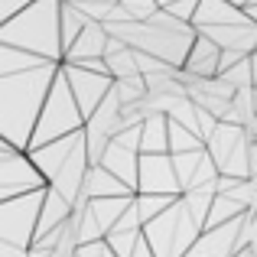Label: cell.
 Wrapping results in <instances>:
<instances>
[{"label": "cell", "instance_id": "277c9868", "mask_svg": "<svg viewBox=\"0 0 257 257\" xmlns=\"http://www.w3.org/2000/svg\"><path fill=\"white\" fill-rule=\"evenodd\" d=\"M62 72H65V78H69V88H72V94H75L78 107H82V117L88 120L94 114V107L104 101V94L111 91L114 78L104 75V72H91V69H82V65H72V62H65Z\"/></svg>", "mask_w": 257, "mask_h": 257}, {"label": "cell", "instance_id": "5bb4252c", "mask_svg": "<svg viewBox=\"0 0 257 257\" xmlns=\"http://www.w3.org/2000/svg\"><path fill=\"white\" fill-rule=\"evenodd\" d=\"M218 78H225L231 88H254V69H251V56L241 59V62L228 65V69L218 72Z\"/></svg>", "mask_w": 257, "mask_h": 257}, {"label": "cell", "instance_id": "5b68a950", "mask_svg": "<svg viewBox=\"0 0 257 257\" xmlns=\"http://www.w3.org/2000/svg\"><path fill=\"white\" fill-rule=\"evenodd\" d=\"M173 166H176V176H179L182 192H186V189L215 186V179H218V166H215L212 153H208L205 147L189 150V153H173Z\"/></svg>", "mask_w": 257, "mask_h": 257}, {"label": "cell", "instance_id": "30bf717a", "mask_svg": "<svg viewBox=\"0 0 257 257\" xmlns=\"http://www.w3.org/2000/svg\"><path fill=\"white\" fill-rule=\"evenodd\" d=\"M140 153H170V120L166 114H150L140 124Z\"/></svg>", "mask_w": 257, "mask_h": 257}, {"label": "cell", "instance_id": "d6986e66", "mask_svg": "<svg viewBox=\"0 0 257 257\" xmlns=\"http://www.w3.org/2000/svg\"><path fill=\"white\" fill-rule=\"evenodd\" d=\"M231 4H238V7H244V4H247V0H231Z\"/></svg>", "mask_w": 257, "mask_h": 257}, {"label": "cell", "instance_id": "8992f818", "mask_svg": "<svg viewBox=\"0 0 257 257\" xmlns=\"http://www.w3.org/2000/svg\"><path fill=\"white\" fill-rule=\"evenodd\" d=\"M107 39H111V33H107V26L101 23V20H88L85 30L78 33L75 39H72V46L65 49V62H82V59H98L104 56L107 49Z\"/></svg>", "mask_w": 257, "mask_h": 257}, {"label": "cell", "instance_id": "ba28073f", "mask_svg": "<svg viewBox=\"0 0 257 257\" xmlns=\"http://www.w3.org/2000/svg\"><path fill=\"white\" fill-rule=\"evenodd\" d=\"M101 166L104 170H111L117 179H124L127 186L137 192V166H140V150H134V147H124L117 144V140H111L104 150V157H101Z\"/></svg>", "mask_w": 257, "mask_h": 257}, {"label": "cell", "instance_id": "7a4b0ae2", "mask_svg": "<svg viewBox=\"0 0 257 257\" xmlns=\"http://www.w3.org/2000/svg\"><path fill=\"white\" fill-rule=\"evenodd\" d=\"M85 127V117H82V107H78L75 94H72L69 88V78H65V72L56 78V85H52V94L49 101H46V114H43V131H36V137H33V144H49V140L56 137H65V134H75Z\"/></svg>", "mask_w": 257, "mask_h": 257}, {"label": "cell", "instance_id": "e0dca14e", "mask_svg": "<svg viewBox=\"0 0 257 257\" xmlns=\"http://www.w3.org/2000/svg\"><path fill=\"white\" fill-rule=\"evenodd\" d=\"M251 69H254V82H257V49L251 52Z\"/></svg>", "mask_w": 257, "mask_h": 257}, {"label": "cell", "instance_id": "ac0fdd59", "mask_svg": "<svg viewBox=\"0 0 257 257\" xmlns=\"http://www.w3.org/2000/svg\"><path fill=\"white\" fill-rule=\"evenodd\" d=\"M157 4H160V7H166V4H173V0H157Z\"/></svg>", "mask_w": 257, "mask_h": 257}, {"label": "cell", "instance_id": "6da1fadb", "mask_svg": "<svg viewBox=\"0 0 257 257\" xmlns=\"http://www.w3.org/2000/svg\"><path fill=\"white\" fill-rule=\"evenodd\" d=\"M202 234V225L189 215V208L182 205V195L173 202L166 212H160L157 218H150L144 225V238L153 247L157 257H182L192 247V241Z\"/></svg>", "mask_w": 257, "mask_h": 257}, {"label": "cell", "instance_id": "8fae6325", "mask_svg": "<svg viewBox=\"0 0 257 257\" xmlns=\"http://www.w3.org/2000/svg\"><path fill=\"white\" fill-rule=\"evenodd\" d=\"M247 208L241 205L234 195H228V192H215V199H212V205H208V218H205V228H218V225H225V221H231V218H238V215H244ZM202 228V231H205Z\"/></svg>", "mask_w": 257, "mask_h": 257}, {"label": "cell", "instance_id": "9c48e42d", "mask_svg": "<svg viewBox=\"0 0 257 257\" xmlns=\"http://www.w3.org/2000/svg\"><path fill=\"white\" fill-rule=\"evenodd\" d=\"M82 192L88 195V199H107V195H134V189L127 186L124 179H117L111 170H104V166L98 163V166H88Z\"/></svg>", "mask_w": 257, "mask_h": 257}, {"label": "cell", "instance_id": "9a60e30c", "mask_svg": "<svg viewBox=\"0 0 257 257\" xmlns=\"http://www.w3.org/2000/svg\"><path fill=\"white\" fill-rule=\"evenodd\" d=\"M120 4H124V10L131 13L134 20H147L150 13H157V10H160L157 0H120Z\"/></svg>", "mask_w": 257, "mask_h": 257}, {"label": "cell", "instance_id": "4fadbf2b", "mask_svg": "<svg viewBox=\"0 0 257 257\" xmlns=\"http://www.w3.org/2000/svg\"><path fill=\"white\" fill-rule=\"evenodd\" d=\"M166 120H170V153H189V150L205 147V140H202L195 131L182 127L179 120H173V117H166Z\"/></svg>", "mask_w": 257, "mask_h": 257}, {"label": "cell", "instance_id": "52a82bcc", "mask_svg": "<svg viewBox=\"0 0 257 257\" xmlns=\"http://www.w3.org/2000/svg\"><path fill=\"white\" fill-rule=\"evenodd\" d=\"M218 56H221V46L212 43L205 33H195L192 46L186 52V62L179 69H186L189 75H199V78H212L218 75Z\"/></svg>", "mask_w": 257, "mask_h": 257}, {"label": "cell", "instance_id": "2e32d148", "mask_svg": "<svg viewBox=\"0 0 257 257\" xmlns=\"http://www.w3.org/2000/svg\"><path fill=\"white\" fill-rule=\"evenodd\" d=\"M195 7H199V0H173V4H166L163 10H170L173 17H179V20H189L192 23V17H195Z\"/></svg>", "mask_w": 257, "mask_h": 257}, {"label": "cell", "instance_id": "7c38bea8", "mask_svg": "<svg viewBox=\"0 0 257 257\" xmlns=\"http://www.w3.org/2000/svg\"><path fill=\"white\" fill-rule=\"evenodd\" d=\"M179 199V195H157V192H137L134 195V208H137V215H140V221H150V218H157L160 212H166V208L173 205V202Z\"/></svg>", "mask_w": 257, "mask_h": 257}, {"label": "cell", "instance_id": "3957f363", "mask_svg": "<svg viewBox=\"0 0 257 257\" xmlns=\"http://www.w3.org/2000/svg\"><path fill=\"white\" fill-rule=\"evenodd\" d=\"M137 192L182 195L179 176H176V166H173V153H140V166H137Z\"/></svg>", "mask_w": 257, "mask_h": 257}, {"label": "cell", "instance_id": "ffe728a7", "mask_svg": "<svg viewBox=\"0 0 257 257\" xmlns=\"http://www.w3.org/2000/svg\"><path fill=\"white\" fill-rule=\"evenodd\" d=\"M254 88H257V82H254Z\"/></svg>", "mask_w": 257, "mask_h": 257}]
</instances>
